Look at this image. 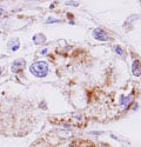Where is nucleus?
<instances>
[{
    "label": "nucleus",
    "instance_id": "nucleus-1",
    "mask_svg": "<svg viewBox=\"0 0 141 147\" xmlns=\"http://www.w3.org/2000/svg\"><path fill=\"white\" fill-rule=\"evenodd\" d=\"M30 71L33 76L38 78H44L48 73V65L45 61H35L30 67Z\"/></svg>",
    "mask_w": 141,
    "mask_h": 147
},
{
    "label": "nucleus",
    "instance_id": "nucleus-2",
    "mask_svg": "<svg viewBox=\"0 0 141 147\" xmlns=\"http://www.w3.org/2000/svg\"><path fill=\"white\" fill-rule=\"evenodd\" d=\"M93 36L97 40H99V41H106V40H108L107 34H106L101 28H95V30H94L93 31Z\"/></svg>",
    "mask_w": 141,
    "mask_h": 147
},
{
    "label": "nucleus",
    "instance_id": "nucleus-3",
    "mask_svg": "<svg viewBox=\"0 0 141 147\" xmlns=\"http://www.w3.org/2000/svg\"><path fill=\"white\" fill-rule=\"evenodd\" d=\"M25 67V60L22 59H19V60H15L13 64H12V71L14 73H18L20 71H22V68Z\"/></svg>",
    "mask_w": 141,
    "mask_h": 147
},
{
    "label": "nucleus",
    "instance_id": "nucleus-4",
    "mask_svg": "<svg viewBox=\"0 0 141 147\" xmlns=\"http://www.w3.org/2000/svg\"><path fill=\"white\" fill-rule=\"evenodd\" d=\"M132 73L135 77H140L141 76V63L139 60H134V63L132 65Z\"/></svg>",
    "mask_w": 141,
    "mask_h": 147
},
{
    "label": "nucleus",
    "instance_id": "nucleus-5",
    "mask_svg": "<svg viewBox=\"0 0 141 147\" xmlns=\"http://www.w3.org/2000/svg\"><path fill=\"white\" fill-rule=\"evenodd\" d=\"M33 41H34V44H37V45L44 44L46 41V36L44 34H35L33 36Z\"/></svg>",
    "mask_w": 141,
    "mask_h": 147
},
{
    "label": "nucleus",
    "instance_id": "nucleus-6",
    "mask_svg": "<svg viewBox=\"0 0 141 147\" xmlns=\"http://www.w3.org/2000/svg\"><path fill=\"white\" fill-rule=\"evenodd\" d=\"M132 100H133V95H128V96L121 98V100H120V105L125 108V107H127L129 104L132 102Z\"/></svg>",
    "mask_w": 141,
    "mask_h": 147
},
{
    "label": "nucleus",
    "instance_id": "nucleus-7",
    "mask_svg": "<svg viewBox=\"0 0 141 147\" xmlns=\"http://www.w3.org/2000/svg\"><path fill=\"white\" fill-rule=\"evenodd\" d=\"M114 51H115V53H116V54H119V55H124V51L121 50V48H120L119 46H115V47H114Z\"/></svg>",
    "mask_w": 141,
    "mask_h": 147
},
{
    "label": "nucleus",
    "instance_id": "nucleus-8",
    "mask_svg": "<svg viewBox=\"0 0 141 147\" xmlns=\"http://www.w3.org/2000/svg\"><path fill=\"white\" fill-rule=\"evenodd\" d=\"M18 48H19V42H17V45H15V46L12 47V51L14 52V51H17V50H18Z\"/></svg>",
    "mask_w": 141,
    "mask_h": 147
},
{
    "label": "nucleus",
    "instance_id": "nucleus-9",
    "mask_svg": "<svg viewBox=\"0 0 141 147\" xmlns=\"http://www.w3.org/2000/svg\"><path fill=\"white\" fill-rule=\"evenodd\" d=\"M47 53V50L45 48V50H42V51H40V54H46Z\"/></svg>",
    "mask_w": 141,
    "mask_h": 147
},
{
    "label": "nucleus",
    "instance_id": "nucleus-10",
    "mask_svg": "<svg viewBox=\"0 0 141 147\" xmlns=\"http://www.w3.org/2000/svg\"><path fill=\"white\" fill-rule=\"evenodd\" d=\"M0 13H3V9L1 8H0Z\"/></svg>",
    "mask_w": 141,
    "mask_h": 147
},
{
    "label": "nucleus",
    "instance_id": "nucleus-11",
    "mask_svg": "<svg viewBox=\"0 0 141 147\" xmlns=\"http://www.w3.org/2000/svg\"><path fill=\"white\" fill-rule=\"evenodd\" d=\"M1 72H3V71H1V68H0V74H1Z\"/></svg>",
    "mask_w": 141,
    "mask_h": 147
}]
</instances>
